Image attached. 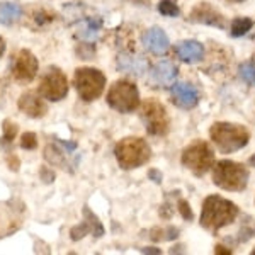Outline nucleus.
I'll return each mask as SVG.
<instances>
[{
	"instance_id": "nucleus-20",
	"label": "nucleus",
	"mask_w": 255,
	"mask_h": 255,
	"mask_svg": "<svg viewBox=\"0 0 255 255\" xmlns=\"http://www.w3.org/2000/svg\"><path fill=\"white\" fill-rule=\"evenodd\" d=\"M254 24L255 22L250 17H235L230 24V36H233V38L245 36L254 27Z\"/></svg>"
},
{
	"instance_id": "nucleus-32",
	"label": "nucleus",
	"mask_w": 255,
	"mask_h": 255,
	"mask_svg": "<svg viewBox=\"0 0 255 255\" xmlns=\"http://www.w3.org/2000/svg\"><path fill=\"white\" fill-rule=\"evenodd\" d=\"M39 179L43 180L44 184L55 182V172H53L49 167H41V170H39Z\"/></svg>"
},
{
	"instance_id": "nucleus-33",
	"label": "nucleus",
	"mask_w": 255,
	"mask_h": 255,
	"mask_svg": "<svg viewBox=\"0 0 255 255\" xmlns=\"http://www.w3.org/2000/svg\"><path fill=\"white\" fill-rule=\"evenodd\" d=\"M148 179L153 180L155 184H162L163 175H162V172L157 170V168H150V170H148Z\"/></svg>"
},
{
	"instance_id": "nucleus-19",
	"label": "nucleus",
	"mask_w": 255,
	"mask_h": 255,
	"mask_svg": "<svg viewBox=\"0 0 255 255\" xmlns=\"http://www.w3.org/2000/svg\"><path fill=\"white\" fill-rule=\"evenodd\" d=\"M44 160H46L48 163H51V165L55 167H61L63 170H70V165H68V160H67V153H65L63 150H60L56 145H48L44 148ZM72 172V170H70Z\"/></svg>"
},
{
	"instance_id": "nucleus-12",
	"label": "nucleus",
	"mask_w": 255,
	"mask_h": 255,
	"mask_svg": "<svg viewBox=\"0 0 255 255\" xmlns=\"http://www.w3.org/2000/svg\"><path fill=\"white\" fill-rule=\"evenodd\" d=\"M172 102L180 109H192L199 102V92L192 84L187 82H177L170 90Z\"/></svg>"
},
{
	"instance_id": "nucleus-14",
	"label": "nucleus",
	"mask_w": 255,
	"mask_h": 255,
	"mask_svg": "<svg viewBox=\"0 0 255 255\" xmlns=\"http://www.w3.org/2000/svg\"><path fill=\"white\" fill-rule=\"evenodd\" d=\"M118 68L121 72L141 77L148 70V61L145 56L136 55V53H121L118 56Z\"/></svg>"
},
{
	"instance_id": "nucleus-1",
	"label": "nucleus",
	"mask_w": 255,
	"mask_h": 255,
	"mask_svg": "<svg viewBox=\"0 0 255 255\" xmlns=\"http://www.w3.org/2000/svg\"><path fill=\"white\" fill-rule=\"evenodd\" d=\"M238 216V208L221 196H208L201 211V226L209 232H218L232 225Z\"/></svg>"
},
{
	"instance_id": "nucleus-22",
	"label": "nucleus",
	"mask_w": 255,
	"mask_h": 255,
	"mask_svg": "<svg viewBox=\"0 0 255 255\" xmlns=\"http://www.w3.org/2000/svg\"><path fill=\"white\" fill-rule=\"evenodd\" d=\"M238 75H240V79L247 82V84L255 85V60L242 63L240 67H238Z\"/></svg>"
},
{
	"instance_id": "nucleus-31",
	"label": "nucleus",
	"mask_w": 255,
	"mask_h": 255,
	"mask_svg": "<svg viewBox=\"0 0 255 255\" xmlns=\"http://www.w3.org/2000/svg\"><path fill=\"white\" fill-rule=\"evenodd\" d=\"M94 51H96V48L92 46V44L89 43H84V44H79V48H77V53L82 56L84 60H90L94 56Z\"/></svg>"
},
{
	"instance_id": "nucleus-5",
	"label": "nucleus",
	"mask_w": 255,
	"mask_h": 255,
	"mask_svg": "<svg viewBox=\"0 0 255 255\" xmlns=\"http://www.w3.org/2000/svg\"><path fill=\"white\" fill-rule=\"evenodd\" d=\"M106 101H108L109 108H113L118 113H133L139 106V90L129 80H116L109 87Z\"/></svg>"
},
{
	"instance_id": "nucleus-24",
	"label": "nucleus",
	"mask_w": 255,
	"mask_h": 255,
	"mask_svg": "<svg viewBox=\"0 0 255 255\" xmlns=\"http://www.w3.org/2000/svg\"><path fill=\"white\" fill-rule=\"evenodd\" d=\"M158 12L165 17H177L180 14V9L177 5V0H160Z\"/></svg>"
},
{
	"instance_id": "nucleus-21",
	"label": "nucleus",
	"mask_w": 255,
	"mask_h": 255,
	"mask_svg": "<svg viewBox=\"0 0 255 255\" xmlns=\"http://www.w3.org/2000/svg\"><path fill=\"white\" fill-rule=\"evenodd\" d=\"M151 240L155 242H167V240H175L179 237V230L175 226H165V228H151L150 235Z\"/></svg>"
},
{
	"instance_id": "nucleus-2",
	"label": "nucleus",
	"mask_w": 255,
	"mask_h": 255,
	"mask_svg": "<svg viewBox=\"0 0 255 255\" xmlns=\"http://www.w3.org/2000/svg\"><path fill=\"white\" fill-rule=\"evenodd\" d=\"M209 136L221 153H233L249 145L250 133L245 126L233 123H215L209 129Z\"/></svg>"
},
{
	"instance_id": "nucleus-23",
	"label": "nucleus",
	"mask_w": 255,
	"mask_h": 255,
	"mask_svg": "<svg viewBox=\"0 0 255 255\" xmlns=\"http://www.w3.org/2000/svg\"><path fill=\"white\" fill-rule=\"evenodd\" d=\"M84 216H85V220H87L89 223H90V226H92L94 237H96V238H101L102 235H104L106 230H104V226H102L101 220H99V218H97L96 215H94V213L90 211V209H89L87 206L84 208Z\"/></svg>"
},
{
	"instance_id": "nucleus-29",
	"label": "nucleus",
	"mask_w": 255,
	"mask_h": 255,
	"mask_svg": "<svg viewBox=\"0 0 255 255\" xmlns=\"http://www.w3.org/2000/svg\"><path fill=\"white\" fill-rule=\"evenodd\" d=\"M20 148L22 150H36L38 148V136L32 131H26L20 136Z\"/></svg>"
},
{
	"instance_id": "nucleus-17",
	"label": "nucleus",
	"mask_w": 255,
	"mask_h": 255,
	"mask_svg": "<svg viewBox=\"0 0 255 255\" xmlns=\"http://www.w3.org/2000/svg\"><path fill=\"white\" fill-rule=\"evenodd\" d=\"M177 67L172 61H158L157 65L153 67V70H151V77H153V80L157 82V84L160 85H168L172 84V82L175 80L177 77Z\"/></svg>"
},
{
	"instance_id": "nucleus-18",
	"label": "nucleus",
	"mask_w": 255,
	"mask_h": 255,
	"mask_svg": "<svg viewBox=\"0 0 255 255\" xmlns=\"http://www.w3.org/2000/svg\"><path fill=\"white\" fill-rule=\"evenodd\" d=\"M22 17V7L14 2H3L0 3V24L3 26H10V24L17 22Z\"/></svg>"
},
{
	"instance_id": "nucleus-39",
	"label": "nucleus",
	"mask_w": 255,
	"mask_h": 255,
	"mask_svg": "<svg viewBox=\"0 0 255 255\" xmlns=\"http://www.w3.org/2000/svg\"><path fill=\"white\" fill-rule=\"evenodd\" d=\"M249 163H250V165H252V167H255V155H252V157H250Z\"/></svg>"
},
{
	"instance_id": "nucleus-11",
	"label": "nucleus",
	"mask_w": 255,
	"mask_h": 255,
	"mask_svg": "<svg viewBox=\"0 0 255 255\" xmlns=\"http://www.w3.org/2000/svg\"><path fill=\"white\" fill-rule=\"evenodd\" d=\"M189 20L196 24H204V26H213L218 29H225L226 27V19L215 5H211L209 2H199L194 5V9L189 14Z\"/></svg>"
},
{
	"instance_id": "nucleus-13",
	"label": "nucleus",
	"mask_w": 255,
	"mask_h": 255,
	"mask_svg": "<svg viewBox=\"0 0 255 255\" xmlns=\"http://www.w3.org/2000/svg\"><path fill=\"white\" fill-rule=\"evenodd\" d=\"M141 43L145 44V48L148 51H151L153 55H163V53L168 51L170 48V41H168V36L165 34V31L160 29V27H150L143 32L141 36Z\"/></svg>"
},
{
	"instance_id": "nucleus-3",
	"label": "nucleus",
	"mask_w": 255,
	"mask_h": 255,
	"mask_svg": "<svg viewBox=\"0 0 255 255\" xmlns=\"http://www.w3.org/2000/svg\"><path fill=\"white\" fill-rule=\"evenodd\" d=\"M114 155H116L119 167L125 170H131V168L145 165L151 157V150L143 138L128 136L116 145Z\"/></svg>"
},
{
	"instance_id": "nucleus-8",
	"label": "nucleus",
	"mask_w": 255,
	"mask_h": 255,
	"mask_svg": "<svg viewBox=\"0 0 255 255\" xmlns=\"http://www.w3.org/2000/svg\"><path fill=\"white\" fill-rule=\"evenodd\" d=\"M139 118H141L148 134H151V136H163L168 131L167 111L158 101L146 99L139 109Z\"/></svg>"
},
{
	"instance_id": "nucleus-9",
	"label": "nucleus",
	"mask_w": 255,
	"mask_h": 255,
	"mask_svg": "<svg viewBox=\"0 0 255 255\" xmlns=\"http://www.w3.org/2000/svg\"><path fill=\"white\" fill-rule=\"evenodd\" d=\"M39 96L51 102H58L68 94V79L60 68H49L44 72L38 87Z\"/></svg>"
},
{
	"instance_id": "nucleus-25",
	"label": "nucleus",
	"mask_w": 255,
	"mask_h": 255,
	"mask_svg": "<svg viewBox=\"0 0 255 255\" xmlns=\"http://www.w3.org/2000/svg\"><path fill=\"white\" fill-rule=\"evenodd\" d=\"M89 233H92V226H90L89 221L85 220V221H82L80 225H75L72 230H70V238H72L73 242H79L85 235H89Z\"/></svg>"
},
{
	"instance_id": "nucleus-30",
	"label": "nucleus",
	"mask_w": 255,
	"mask_h": 255,
	"mask_svg": "<svg viewBox=\"0 0 255 255\" xmlns=\"http://www.w3.org/2000/svg\"><path fill=\"white\" fill-rule=\"evenodd\" d=\"M177 211L180 213V216H182L186 221L194 218V215H192V209H191V206H189V203L186 199H180L179 203H177Z\"/></svg>"
},
{
	"instance_id": "nucleus-34",
	"label": "nucleus",
	"mask_w": 255,
	"mask_h": 255,
	"mask_svg": "<svg viewBox=\"0 0 255 255\" xmlns=\"http://www.w3.org/2000/svg\"><path fill=\"white\" fill-rule=\"evenodd\" d=\"M174 215V209H172L170 204H162V209H160V216L163 218V220H168V218H172Z\"/></svg>"
},
{
	"instance_id": "nucleus-36",
	"label": "nucleus",
	"mask_w": 255,
	"mask_h": 255,
	"mask_svg": "<svg viewBox=\"0 0 255 255\" xmlns=\"http://www.w3.org/2000/svg\"><path fill=\"white\" fill-rule=\"evenodd\" d=\"M215 254L232 255V254H233V250H228V249H226V247H223V245H216V247H215Z\"/></svg>"
},
{
	"instance_id": "nucleus-28",
	"label": "nucleus",
	"mask_w": 255,
	"mask_h": 255,
	"mask_svg": "<svg viewBox=\"0 0 255 255\" xmlns=\"http://www.w3.org/2000/svg\"><path fill=\"white\" fill-rule=\"evenodd\" d=\"M255 237V221L252 218H247V221L244 225H242V230H240V237H238V240L240 242H247L250 240V238Z\"/></svg>"
},
{
	"instance_id": "nucleus-15",
	"label": "nucleus",
	"mask_w": 255,
	"mask_h": 255,
	"mask_svg": "<svg viewBox=\"0 0 255 255\" xmlns=\"http://www.w3.org/2000/svg\"><path fill=\"white\" fill-rule=\"evenodd\" d=\"M17 106L26 116H29L32 119H39L48 113L46 102H44L41 97L36 96V94H31V92L22 94V96L19 97Z\"/></svg>"
},
{
	"instance_id": "nucleus-40",
	"label": "nucleus",
	"mask_w": 255,
	"mask_h": 255,
	"mask_svg": "<svg viewBox=\"0 0 255 255\" xmlns=\"http://www.w3.org/2000/svg\"><path fill=\"white\" fill-rule=\"evenodd\" d=\"M228 2H233V3H240V2H245V0H228Z\"/></svg>"
},
{
	"instance_id": "nucleus-16",
	"label": "nucleus",
	"mask_w": 255,
	"mask_h": 255,
	"mask_svg": "<svg viewBox=\"0 0 255 255\" xmlns=\"http://www.w3.org/2000/svg\"><path fill=\"white\" fill-rule=\"evenodd\" d=\"M175 53L184 63H199L204 58V48L201 43L192 39L180 41L175 44Z\"/></svg>"
},
{
	"instance_id": "nucleus-35",
	"label": "nucleus",
	"mask_w": 255,
	"mask_h": 255,
	"mask_svg": "<svg viewBox=\"0 0 255 255\" xmlns=\"http://www.w3.org/2000/svg\"><path fill=\"white\" fill-rule=\"evenodd\" d=\"M7 163H9V168L14 172L19 170V158L17 157H9L7 158Z\"/></svg>"
},
{
	"instance_id": "nucleus-4",
	"label": "nucleus",
	"mask_w": 255,
	"mask_h": 255,
	"mask_svg": "<svg viewBox=\"0 0 255 255\" xmlns=\"http://www.w3.org/2000/svg\"><path fill=\"white\" fill-rule=\"evenodd\" d=\"M213 170V182L218 187L232 192H242L249 184V170L245 165L232 160H221Z\"/></svg>"
},
{
	"instance_id": "nucleus-27",
	"label": "nucleus",
	"mask_w": 255,
	"mask_h": 255,
	"mask_svg": "<svg viewBox=\"0 0 255 255\" xmlns=\"http://www.w3.org/2000/svg\"><path fill=\"white\" fill-rule=\"evenodd\" d=\"M2 129H3L2 139L5 143H12V141H14V138H15V134H17L19 128H17V125H15V123H12L10 119H5V121H3Z\"/></svg>"
},
{
	"instance_id": "nucleus-26",
	"label": "nucleus",
	"mask_w": 255,
	"mask_h": 255,
	"mask_svg": "<svg viewBox=\"0 0 255 255\" xmlns=\"http://www.w3.org/2000/svg\"><path fill=\"white\" fill-rule=\"evenodd\" d=\"M32 20H34L38 27H43L55 20V14H51V12L46 9H38V10L32 12Z\"/></svg>"
},
{
	"instance_id": "nucleus-6",
	"label": "nucleus",
	"mask_w": 255,
	"mask_h": 255,
	"mask_svg": "<svg viewBox=\"0 0 255 255\" xmlns=\"http://www.w3.org/2000/svg\"><path fill=\"white\" fill-rule=\"evenodd\" d=\"M180 162L194 175L203 177L215 165V151L206 141H194L184 148Z\"/></svg>"
},
{
	"instance_id": "nucleus-7",
	"label": "nucleus",
	"mask_w": 255,
	"mask_h": 255,
	"mask_svg": "<svg viewBox=\"0 0 255 255\" xmlns=\"http://www.w3.org/2000/svg\"><path fill=\"white\" fill-rule=\"evenodd\" d=\"M73 84L79 92V97L85 102H92L102 96L106 87V77L101 70L97 68H77Z\"/></svg>"
},
{
	"instance_id": "nucleus-37",
	"label": "nucleus",
	"mask_w": 255,
	"mask_h": 255,
	"mask_svg": "<svg viewBox=\"0 0 255 255\" xmlns=\"http://www.w3.org/2000/svg\"><path fill=\"white\" fill-rule=\"evenodd\" d=\"M143 254H162L158 249H155V247H145V249H141Z\"/></svg>"
},
{
	"instance_id": "nucleus-41",
	"label": "nucleus",
	"mask_w": 255,
	"mask_h": 255,
	"mask_svg": "<svg viewBox=\"0 0 255 255\" xmlns=\"http://www.w3.org/2000/svg\"><path fill=\"white\" fill-rule=\"evenodd\" d=\"M252 254H254V255H255V249H254V250H252Z\"/></svg>"
},
{
	"instance_id": "nucleus-10",
	"label": "nucleus",
	"mask_w": 255,
	"mask_h": 255,
	"mask_svg": "<svg viewBox=\"0 0 255 255\" xmlns=\"http://www.w3.org/2000/svg\"><path fill=\"white\" fill-rule=\"evenodd\" d=\"M12 77L19 84H31L38 75V58L29 49H19L15 56H12Z\"/></svg>"
},
{
	"instance_id": "nucleus-38",
	"label": "nucleus",
	"mask_w": 255,
	"mask_h": 255,
	"mask_svg": "<svg viewBox=\"0 0 255 255\" xmlns=\"http://www.w3.org/2000/svg\"><path fill=\"white\" fill-rule=\"evenodd\" d=\"M5 53V41H3V38H0V56Z\"/></svg>"
}]
</instances>
